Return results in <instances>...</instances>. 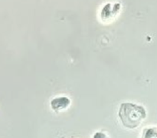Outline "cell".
I'll return each instance as SVG.
<instances>
[{
  "label": "cell",
  "instance_id": "2",
  "mask_svg": "<svg viewBox=\"0 0 157 138\" xmlns=\"http://www.w3.org/2000/svg\"><path fill=\"white\" fill-rule=\"evenodd\" d=\"M146 136H157V130L156 129H150L147 132L145 135Z\"/></svg>",
  "mask_w": 157,
  "mask_h": 138
},
{
  "label": "cell",
  "instance_id": "1",
  "mask_svg": "<svg viewBox=\"0 0 157 138\" xmlns=\"http://www.w3.org/2000/svg\"><path fill=\"white\" fill-rule=\"evenodd\" d=\"M118 115L124 127L133 129L137 127L147 117V111L141 105L124 103L121 105Z\"/></svg>",
  "mask_w": 157,
  "mask_h": 138
}]
</instances>
